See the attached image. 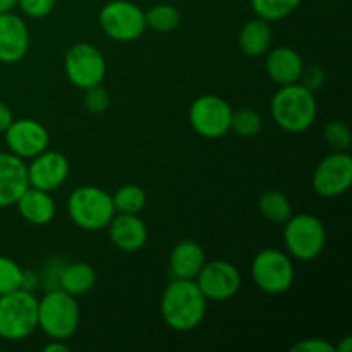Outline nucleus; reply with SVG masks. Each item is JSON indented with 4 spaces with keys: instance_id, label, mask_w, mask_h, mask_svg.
<instances>
[{
    "instance_id": "nucleus-17",
    "label": "nucleus",
    "mask_w": 352,
    "mask_h": 352,
    "mask_svg": "<svg viewBox=\"0 0 352 352\" xmlns=\"http://www.w3.org/2000/svg\"><path fill=\"white\" fill-rule=\"evenodd\" d=\"M107 229L113 246L124 253H136L148 241L146 223L133 213H116Z\"/></svg>"
},
{
    "instance_id": "nucleus-24",
    "label": "nucleus",
    "mask_w": 352,
    "mask_h": 352,
    "mask_svg": "<svg viewBox=\"0 0 352 352\" xmlns=\"http://www.w3.org/2000/svg\"><path fill=\"white\" fill-rule=\"evenodd\" d=\"M146 17V28H151L158 33H170L177 30L181 24V12L177 7L170 3H157L144 12Z\"/></svg>"
},
{
    "instance_id": "nucleus-26",
    "label": "nucleus",
    "mask_w": 352,
    "mask_h": 352,
    "mask_svg": "<svg viewBox=\"0 0 352 352\" xmlns=\"http://www.w3.org/2000/svg\"><path fill=\"white\" fill-rule=\"evenodd\" d=\"M302 0H251V9L260 19L274 23L291 16Z\"/></svg>"
},
{
    "instance_id": "nucleus-25",
    "label": "nucleus",
    "mask_w": 352,
    "mask_h": 352,
    "mask_svg": "<svg viewBox=\"0 0 352 352\" xmlns=\"http://www.w3.org/2000/svg\"><path fill=\"white\" fill-rule=\"evenodd\" d=\"M113 208L116 213H138L143 212L144 205H146V192L141 186L138 184H126L116 191L112 196Z\"/></svg>"
},
{
    "instance_id": "nucleus-13",
    "label": "nucleus",
    "mask_w": 352,
    "mask_h": 352,
    "mask_svg": "<svg viewBox=\"0 0 352 352\" xmlns=\"http://www.w3.org/2000/svg\"><path fill=\"white\" fill-rule=\"evenodd\" d=\"M3 134L10 153L23 160H31L50 144L47 127L34 119H14Z\"/></svg>"
},
{
    "instance_id": "nucleus-37",
    "label": "nucleus",
    "mask_w": 352,
    "mask_h": 352,
    "mask_svg": "<svg viewBox=\"0 0 352 352\" xmlns=\"http://www.w3.org/2000/svg\"><path fill=\"white\" fill-rule=\"evenodd\" d=\"M352 351V337L346 336L339 342V346H336V352H351Z\"/></svg>"
},
{
    "instance_id": "nucleus-29",
    "label": "nucleus",
    "mask_w": 352,
    "mask_h": 352,
    "mask_svg": "<svg viewBox=\"0 0 352 352\" xmlns=\"http://www.w3.org/2000/svg\"><path fill=\"white\" fill-rule=\"evenodd\" d=\"M323 140L327 141L333 151H349L352 144V134L349 127L340 120H332L325 126L323 131Z\"/></svg>"
},
{
    "instance_id": "nucleus-35",
    "label": "nucleus",
    "mask_w": 352,
    "mask_h": 352,
    "mask_svg": "<svg viewBox=\"0 0 352 352\" xmlns=\"http://www.w3.org/2000/svg\"><path fill=\"white\" fill-rule=\"evenodd\" d=\"M14 116H12V110L9 109V105L3 102H0V133H6L7 127L12 124Z\"/></svg>"
},
{
    "instance_id": "nucleus-1",
    "label": "nucleus",
    "mask_w": 352,
    "mask_h": 352,
    "mask_svg": "<svg viewBox=\"0 0 352 352\" xmlns=\"http://www.w3.org/2000/svg\"><path fill=\"white\" fill-rule=\"evenodd\" d=\"M208 299L195 280L172 278L160 298L164 322L175 332H191L201 325Z\"/></svg>"
},
{
    "instance_id": "nucleus-18",
    "label": "nucleus",
    "mask_w": 352,
    "mask_h": 352,
    "mask_svg": "<svg viewBox=\"0 0 352 352\" xmlns=\"http://www.w3.org/2000/svg\"><path fill=\"white\" fill-rule=\"evenodd\" d=\"M267 74L278 86H287L299 82L305 62L298 50L291 47H277L267 55Z\"/></svg>"
},
{
    "instance_id": "nucleus-32",
    "label": "nucleus",
    "mask_w": 352,
    "mask_h": 352,
    "mask_svg": "<svg viewBox=\"0 0 352 352\" xmlns=\"http://www.w3.org/2000/svg\"><path fill=\"white\" fill-rule=\"evenodd\" d=\"M325 71H323L320 65H309V67H302V72H301V78H299V81H301V85L305 86V88H308L309 91H318V89L323 88V85H325Z\"/></svg>"
},
{
    "instance_id": "nucleus-34",
    "label": "nucleus",
    "mask_w": 352,
    "mask_h": 352,
    "mask_svg": "<svg viewBox=\"0 0 352 352\" xmlns=\"http://www.w3.org/2000/svg\"><path fill=\"white\" fill-rule=\"evenodd\" d=\"M38 284H40V275L31 270L23 272V285H21V289L33 292L38 287Z\"/></svg>"
},
{
    "instance_id": "nucleus-33",
    "label": "nucleus",
    "mask_w": 352,
    "mask_h": 352,
    "mask_svg": "<svg viewBox=\"0 0 352 352\" xmlns=\"http://www.w3.org/2000/svg\"><path fill=\"white\" fill-rule=\"evenodd\" d=\"M292 352H336V346L325 339H302L292 346Z\"/></svg>"
},
{
    "instance_id": "nucleus-21",
    "label": "nucleus",
    "mask_w": 352,
    "mask_h": 352,
    "mask_svg": "<svg viewBox=\"0 0 352 352\" xmlns=\"http://www.w3.org/2000/svg\"><path fill=\"white\" fill-rule=\"evenodd\" d=\"M96 284V272L91 265L85 261L67 263L60 268L58 274V289L65 291L67 294L78 296L86 294L91 291Z\"/></svg>"
},
{
    "instance_id": "nucleus-2",
    "label": "nucleus",
    "mask_w": 352,
    "mask_h": 352,
    "mask_svg": "<svg viewBox=\"0 0 352 352\" xmlns=\"http://www.w3.org/2000/svg\"><path fill=\"white\" fill-rule=\"evenodd\" d=\"M270 110L275 124L287 133H305L318 116L315 93L301 82L280 86L272 98Z\"/></svg>"
},
{
    "instance_id": "nucleus-4",
    "label": "nucleus",
    "mask_w": 352,
    "mask_h": 352,
    "mask_svg": "<svg viewBox=\"0 0 352 352\" xmlns=\"http://www.w3.org/2000/svg\"><path fill=\"white\" fill-rule=\"evenodd\" d=\"M67 213L82 230L96 232L105 229L116 215L112 196L98 186H81L67 199Z\"/></svg>"
},
{
    "instance_id": "nucleus-9",
    "label": "nucleus",
    "mask_w": 352,
    "mask_h": 352,
    "mask_svg": "<svg viewBox=\"0 0 352 352\" xmlns=\"http://www.w3.org/2000/svg\"><path fill=\"white\" fill-rule=\"evenodd\" d=\"M65 76L79 89L102 85L107 74V62L102 52L91 43H76L64 57Z\"/></svg>"
},
{
    "instance_id": "nucleus-16",
    "label": "nucleus",
    "mask_w": 352,
    "mask_h": 352,
    "mask_svg": "<svg viewBox=\"0 0 352 352\" xmlns=\"http://www.w3.org/2000/svg\"><path fill=\"white\" fill-rule=\"evenodd\" d=\"M28 188L26 162L10 151H0V208L16 206Z\"/></svg>"
},
{
    "instance_id": "nucleus-22",
    "label": "nucleus",
    "mask_w": 352,
    "mask_h": 352,
    "mask_svg": "<svg viewBox=\"0 0 352 352\" xmlns=\"http://www.w3.org/2000/svg\"><path fill=\"white\" fill-rule=\"evenodd\" d=\"M239 48L248 57H260L270 50L272 28L270 23L260 17L248 21L239 33Z\"/></svg>"
},
{
    "instance_id": "nucleus-7",
    "label": "nucleus",
    "mask_w": 352,
    "mask_h": 352,
    "mask_svg": "<svg viewBox=\"0 0 352 352\" xmlns=\"http://www.w3.org/2000/svg\"><path fill=\"white\" fill-rule=\"evenodd\" d=\"M251 277L256 287L265 294H284L294 284V265L287 253L268 248L254 256L251 263Z\"/></svg>"
},
{
    "instance_id": "nucleus-8",
    "label": "nucleus",
    "mask_w": 352,
    "mask_h": 352,
    "mask_svg": "<svg viewBox=\"0 0 352 352\" xmlns=\"http://www.w3.org/2000/svg\"><path fill=\"white\" fill-rule=\"evenodd\" d=\"M98 23L110 40L120 43L138 40L146 31L144 10L129 0H112L105 3L98 14Z\"/></svg>"
},
{
    "instance_id": "nucleus-11",
    "label": "nucleus",
    "mask_w": 352,
    "mask_h": 352,
    "mask_svg": "<svg viewBox=\"0 0 352 352\" xmlns=\"http://www.w3.org/2000/svg\"><path fill=\"white\" fill-rule=\"evenodd\" d=\"M313 189L323 198H337L349 191L352 184V157L349 151L327 155L315 168Z\"/></svg>"
},
{
    "instance_id": "nucleus-6",
    "label": "nucleus",
    "mask_w": 352,
    "mask_h": 352,
    "mask_svg": "<svg viewBox=\"0 0 352 352\" xmlns=\"http://www.w3.org/2000/svg\"><path fill=\"white\" fill-rule=\"evenodd\" d=\"M327 230L322 220L309 213L291 215L284 227V244L289 256L311 261L325 250Z\"/></svg>"
},
{
    "instance_id": "nucleus-19",
    "label": "nucleus",
    "mask_w": 352,
    "mask_h": 352,
    "mask_svg": "<svg viewBox=\"0 0 352 352\" xmlns=\"http://www.w3.org/2000/svg\"><path fill=\"white\" fill-rule=\"evenodd\" d=\"M205 263V250L196 241L184 239L175 244L172 250L170 258H168V270H170L172 278L195 280Z\"/></svg>"
},
{
    "instance_id": "nucleus-31",
    "label": "nucleus",
    "mask_w": 352,
    "mask_h": 352,
    "mask_svg": "<svg viewBox=\"0 0 352 352\" xmlns=\"http://www.w3.org/2000/svg\"><path fill=\"white\" fill-rule=\"evenodd\" d=\"M24 16L31 19H41L47 17L57 6V0H17Z\"/></svg>"
},
{
    "instance_id": "nucleus-10",
    "label": "nucleus",
    "mask_w": 352,
    "mask_h": 352,
    "mask_svg": "<svg viewBox=\"0 0 352 352\" xmlns=\"http://www.w3.org/2000/svg\"><path fill=\"white\" fill-rule=\"evenodd\" d=\"M232 112L229 103L220 96L201 95L189 107V122L201 138L219 140L230 131Z\"/></svg>"
},
{
    "instance_id": "nucleus-38",
    "label": "nucleus",
    "mask_w": 352,
    "mask_h": 352,
    "mask_svg": "<svg viewBox=\"0 0 352 352\" xmlns=\"http://www.w3.org/2000/svg\"><path fill=\"white\" fill-rule=\"evenodd\" d=\"M17 6V0H0V14L10 12Z\"/></svg>"
},
{
    "instance_id": "nucleus-23",
    "label": "nucleus",
    "mask_w": 352,
    "mask_h": 352,
    "mask_svg": "<svg viewBox=\"0 0 352 352\" xmlns=\"http://www.w3.org/2000/svg\"><path fill=\"white\" fill-rule=\"evenodd\" d=\"M261 215L274 223H285L292 215V206L287 196L280 191H265L258 199Z\"/></svg>"
},
{
    "instance_id": "nucleus-14",
    "label": "nucleus",
    "mask_w": 352,
    "mask_h": 352,
    "mask_svg": "<svg viewBox=\"0 0 352 352\" xmlns=\"http://www.w3.org/2000/svg\"><path fill=\"white\" fill-rule=\"evenodd\" d=\"M69 172L71 165L67 157L60 151H52L47 148L40 155L31 158V164L28 165V182L31 188L52 192L67 181Z\"/></svg>"
},
{
    "instance_id": "nucleus-5",
    "label": "nucleus",
    "mask_w": 352,
    "mask_h": 352,
    "mask_svg": "<svg viewBox=\"0 0 352 352\" xmlns=\"http://www.w3.org/2000/svg\"><path fill=\"white\" fill-rule=\"evenodd\" d=\"M38 329V299L33 292L17 289L0 296V337L23 340Z\"/></svg>"
},
{
    "instance_id": "nucleus-20",
    "label": "nucleus",
    "mask_w": 352,
    "mask_h": 352,
    "mask_svg": "<svg viewBox=\"0 0 352 352\" xmlns=\"http://www.w3.org/2000/svg\"><path fill=\"white\" fill-rule=\"evenodd\" d=\"M19 215L31 226H47L57 213V205L48 191L28 188L16 203Z\"/></svg>"
},
{
    "instance_id": "nucleus-28",
    "label": "nucleus",
    "mask_w": 352,
    "mask_h": 352,
    "mask_svg": "<svg viewBox=\"0 0 352 352\" xmlns=\"http://www.w3.org/2000/svg\"><path fill=\"white\" fill-rule=\"evenodd\" d=\"M23 268L10 260L9 256L0 254V296L17 291L23 285Z\"/></svg>"
},
{
    "instance_id": "nucleus-12",
    "label": "nucleus",
    "mask_w": 352,
    "mask_h": 352,
    "mask_svg": "<svg viewBox=\"0 0 352 352\" xmlns=\"http://www.w3.org/2000/svg\"><path fill=\"white\" fill-rule=\"evenodd\" d=\"M195 282L208 301L222 302L239 292L243 278L236 265L226 260H215L203 265Z\"/></svg>"
},
{
    "instance_id": "nucleus-36",
    "label": "nucleus",
    "mask_w": 352,
    "mask_h": 352,
    "mask_svg": "<svg viewBox=\"0 0 352 352\" xmlns=\"http://www.w3.org/2000/svg\"><path fill=\"white\" fill-rule=\"evenodd\" d=\"M45 352H69V346L65 344V340H57L52 339L47 346L43 347Z\"/></svg>"
},
{
    "instance_id": "nucleus-30",
    "label": "nucleus",
    "mask_w": 352,
    "mask_h": 352,
    "mask_svg": "<svg viewBox=\"0 0 352 352\" xmlns=\"http://www.w3.org/2000/svg\"><path fill=\"white\" fill-rule=\"evenodd\" d=\"M110 105V96L102 85L85 89V107L91 113H103Z\"/></svg>"
},
{
    "instance_id": "nucleus-15",
    "label": "nucleus",
    "mask_w": 352,
    "mask_h": 352,
    "mask_svg": "<svg viewBox=\"0 0 352 352\" xmlns=\"http://www.w3.org/2000/svg\"><path fill=\"white\" fill-rule=\"evenodd\" d=\"M30 30L23 17L17 14H0V62L2 64H16L26 57L30 50Z\"/></svg>"
},
{
    "instance_id": "nucleus-27",
    "label": "nucleus",
    "mask_w": 352,
    "mask_h": 352,
    "mask_svg": "<svg viewBox=\"0 0 352 352\" xmlns=\"http://www.w3.org/2000/svg\"><path fill=\"white\" fill-rule=\"evenodd\" d=\"M263 127V119L260 113L253 109H239L232 112V120H230V131L241 138H253Z\"/></svg>"
},
{
    "instance_id": "nucleus-3",
    "label": "nucleus",
    "mask_w": 352,
    "mask_h": 352,
    "mask_svg": "<svg viewBox=\"0 0 352 352\" xmlns=\"http://www.w3.org/2000/svg\"><path fill=\"white\" fill-rule=\"evenodd\" d=\"M79 327V305L74 296L52 289L38 299V329L48 339L67 340Z\"/></svg>"
}]
</instances>
